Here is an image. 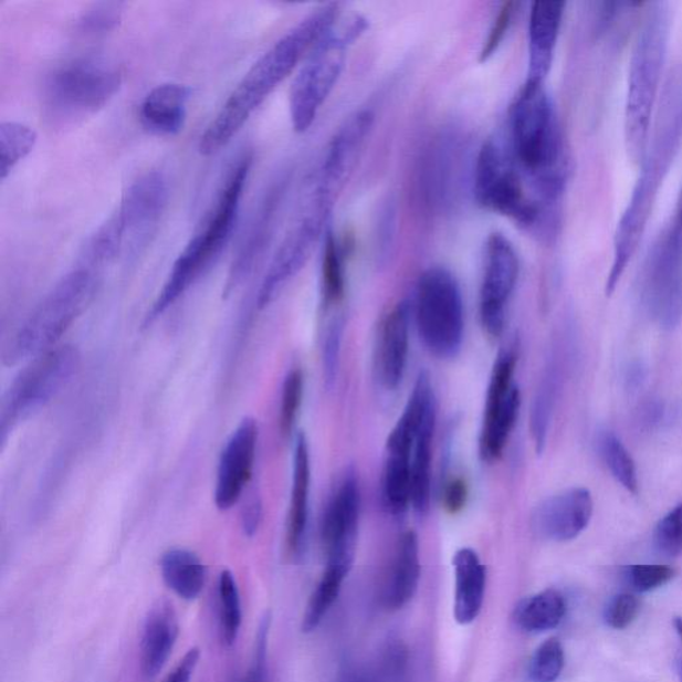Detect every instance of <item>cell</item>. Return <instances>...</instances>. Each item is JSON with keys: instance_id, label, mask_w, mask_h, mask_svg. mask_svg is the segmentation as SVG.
I'll return each mask as SVG.
<instances>
[{"instance_id": "6da1fadb", "label": "cell", "mask_w": 682, "mask_h": 682, "mask_svg": "<svg viewBox=\"0 0 682 682\" xmlns=\"http://www.w3.org/2000/svg\"><path fill=\"white\" fill-rule=\"evenodd\" d=\"M339 15V6L335 3L322 6L302 19L295 28L260 56L201 135L200 154L216 155L229 145L272 91L307 57L309 51Z\"/></svg>"}, {"instance_id": "7a4b0ae2", "label": "cell", "mask_w": 682, "mask_h": 682, "mask_svg": "<svg viewBox=\"0 0 682 682\" xmlns=\"http://www.w3.org/2000/svg\"><path fill=\"white\" fill-rule=\"evenodd\" d=\"M510 151L532 192L556 204L567 181V153L554 103L544 84L525 82L510 112Z\"/></svg>"}, {"instance_id": "3957f363", "label": "cell", "mask_w": 682, "mask_h": 682, "mask_svg": "<svg viewBox=\"0 0 682 682\" xmlns=\"http://www.w3.org/2000/svg\"><path fill=\"white\" fill-rule=\"evenodd\" d=\"M681 133L682 88L680 82L671 81L665 91L664 106L661 108L652 147L648 149L642 160L640 177L636 181L632 197L617 224L613 262L606 285L607 296L613 294L644 237L655 198L678 153Z\"/></svg>"}, {"instance_id": "277c9868", "label": "cell", "mask_w": 682, "mask_h": 682, "mask_svg": "<svg viewBox=\"0 0 682 682\" xmlns=\"http://www.w3.org/2000/svg\"><path fill=\"white\" fill-rule=\"evenodd\" d=\"M668 6L653 3L636 38L629 63L623 134L629 158L642 164L648 151L649 129L658 101L669 41Z\"/></svg>"}, {"instance_id": "5b68a950", "label": "cell", "mask_w": 682, "mask_h": 682, "mask_svg": "<svg viewBox=\"0 0 682 682\" xmlns=\"http://www.w3.org/2000/svg\"><path fill=\"white\" fill-rule=\"evenodd\" d=\"M252 159L245 156L233 168L222 193H220L216 211L211 213L203 229L190 239L183 251L172 265L164 288L148 311L145 327L171 308L206 270L216 262L222 253L235 229L240 200H242L246 178H249Z\"/></svg>"}, {"instance_id": "8992f818", "label": "cell", "mask_w": 682, "mask_h": 682, "mask_svg": "<svg viewBox=\"0 0 682 682\" xmlns=\"http://www.w3.org/2000/svg\"><path fill=\"white\" fill-rule=\"evenodd\" d=\"M368 29L359 14L339 15L305 57L290 90L292 127L298 134L314 125L346 66L348 50Z\"/></svg>"}, {"instance_id": "52a82bcc", "label": "cell", "mask_w": 682, "mask_h": 682, "mask_svg": "<svg viewBox=\"0 0 682 682\" xmlns=\"http://www.w3.org/2000/svg\"><path fill=\"white\" fill-rule=\"evenodd\" d=\"M95 288L96 279L88 269H77L64 276L17 330L4 349V363L14 366L55 348L87 309Z\"/></svg>"}, {"instance_id": "ba28073f", "label": "cell", "mask_w": 682, "mask_h": 682, "mask_svg": "<svg viewBox=\"0 0 682 682\" xmlns=\"http://www.w3.org/2000/svg\"><path fill=\"white\" fill-rule=\"evenodd\" d=\"M122 83L123 71L108 62L82 60L64 64L45 81V115L52 125H74L106 107Z\"/></svg>"}, {"instance_id": "9c48e42d", "label": "cell", "mask_w": 682, "mask_h": 682, "mask_svg": "<svg viewBox=\"0 0 682 682\" xmlns=\"http://www.w3.org/2000/svg\"><path fill=\"white\" fill-rule=\"evenodd\" d=\"M81 357L76 347L66 344L34 357L18 374L0 406V440L3 445L19 426L41 411L73 381L80 373Z\"/></svg>"}, {"instance_id": "30bf717a", "label": "cell", "mask_w": 682, "mask_h": 682, "mask_svg": "<svg viewBox=\"0 0 682 682\" xmlns=\"http://www.w3.org/2000/svg\"><path fill=\"white\" fill-rule=\"evenodd\" d=\"M473 192L485 210L510 218L520 225L534 227L544 216L545 207L532 192L508 146L496 139H490L480 149Z\"/></svg>"}, {"instance_id": "8fae6325", "label": "cell", "mask_w": 682, "mask_h": 682, "mask_svg": "<svg viewBox=\"0 0 682 682\" xmlns=\"http://www.w3.org/2000/svg\"><path fill=\"white\" fill-rule=\"evenodd\" d=\"M413 311L427 349L439 359L458 356L464 339V304L457 277L443 267L427 270L419 279Z\"/></svg>"}, {"instance_id": "7c38bea8", "label": "cell", "mask_w": 682, "mask_h": 682, "mask_svg": "<svg viewBox=\"0 0 682 682\" xmlns=\"http://www.w3.org/2000/svg\"><path fill=\"white\" fill-rule=\"evenodd\" d=\"M168 186L164 175L149 172L134 181L115 216L91 239L97 256L112 262L123 246H138L156 229L166 211Z\"/></svg>"}, {"instance_id": "4fadbf2b", "label": "cell", "mask_w": 682, "mask_h": 682, "mask_svg": "<svg viewBox=\"0 0 682 682\" xmlns=\"http://www.w3.org/2000/svg\"><path fill=\"white\" fill-rule=\"evenodd\" d=\"M333 208L317 203L309 198L305 211L283 243L279 246L270 264L267 274L260 285L258 308L264 309L281 295L292 279L301 272L327 233V223Z\"/></svg>"}, {"instance_id": "5bb4252c", "label": "cell", "mask_w": 682, "mask_h": 682, "mask_svg": "<svg viewBox=\"0 0 682 682\" xmlns=\"http://www.w3.org/2000/svg\"><path fill=\"white\" fill-rule=\"evenodd\" d=\"M517 359L515 347L510 346L499 354L492 369L480 434V457L485 463H495L502 459L516 424L522 406V394L513 385Z\"/></svg>"}, {"instance_id": "9a60e30c", "label": "cell", "mask_w": 682, "mask_h": 682, "mask_svg": "<svg viewBox=\"0 0 682 682\" xmlns=\"http://www.w3.org/2000/svg\"><path fill=\"white\" fill-rule=\"evenodd\" d=\"M374 122L375 115L371 109L364 108L348 116L337 128L315 175L312 197L334 207L337 197L353 177Z\"/></svg>"}, {"instance_id": "2e32d148", "label": "cell", "mask_w": 682, "mask_h": 682, "mask_svg": "<svg viewBox=\"0 0 682 682\" xmlns=\"http://www.w3.org/2000/svg\"><path fill=\"white\" fill-rule=\"evenodd\" d=\"M647 297L662 327L678 326L682 316V223L678 220L649 255Z\"/></svg>"}, {"instance_id": "e0dca14e", "label": "cell", "mask_w": 682, "mask_h": 682, "mask_svg": "<svg viewBox=\"0 0 682 682\" xmlns=\"http://www.w3.org/2000/svg\"><path fill=\"white\" fill-rule=\"evenodd\" d=\"M520 263L515 246L503 233H492L485 245V269L480 291V319L486 334H503L506 305L516 288Z\"/></svg>"}, {"instance_id": "ac0fdd59", "label": "cell", "mask_w": 682, "mask_h": 682, "mask_svg": "<svg viewBox=\"0 0 682 682\" xmlns=\"http://www.w3.org/2000/svg\"><path fill=\"white\" fill-rule=\"evenodd\" d=\"M361 495L354 470L347 471L330 497L322 524V542L327 565L349 571L353 568L359 532Z\"/></svg>"}, {"instance_id": "d6986e66", "label": "cell", "mask_w": 682, "mask_h": 682, "mask_svg": "<svg viewBox=\"0 0 682 682\" xmlns=\"http://www.w3.org/2000/svg\"><path fill=\"white\" fill-rule=\"evenodd\" d=\"M259 427L255 419L245 418L232 432L220 454L216 504L229 511L242 499L255 465Z\"/></svg>"}, {"instance_id": "ffe728a7", "label": "cell", "mask_w": 682, "mask_h": 682, "mask_svg": "<svg viewBox=\"0 0 682 682\" xmlns=\"http://www.w3.org/2000/svg\"><path fill=\"white\" fill-rule=\"evenodd\" d=\"M594 515V499L586 489L568 490L552 496L532 515V528L545 541L567 543L587 529Z\"/></svg>"}, {"instance_id": "44dd1931", "label": "cell", "mask_w": 682, "mask_h": 682, "mask_svg": "<svg viewBox=\"0 0 682 682\" xmlns=\"http://www.w3.org/2000/svg\"><path fill=\"white\" fill-rule=\"evenodd\" d=\"M412 308L409 302H399L381 324L376 369L381 386L388 391H395L405 378Z\"/></svg>"}, {"instance_id": "7402d4cb", "label": "cell", "mask_w": 682, "mask_h": 682, "mask_svg": "<svg viewBox=\"0 0 682 682\" xmlns=\"http://www.w3.org/2000/svg\"><path fill=\"white\" fill-rule=\"evenodd\" d=\"M565 3L541 0L532 4L528 24V74L529 83L544 84L554 62L560 35Z\"/></svg>"}, {"instance_id": "603a6c76", "label": "cell", "mask_w": 682, "mask_h": 682, "mask_svg": "<svg viewBox=\"0 0 682 682\" xmlns=\"http://www.w3.org/2000/svg\"><path fill=\"white\" fill-rule=\"evenodd\" d=\"M178 636L179 620L172 604L156 602L146 617L140 642L141 671L147 679L156 678L166 667Z\"/></svg>"}, {"instance_id": "cb8c5ba5", "label": "cell", "mask_w": 682, "mask_h": 682, "mask_svg": "<svg viewBox=\"0 0 682 682\" xmlns=\"http://www.w3.org/2000/svg\"><path fill=\"white\" fill-rule=\"evenodd\" d=\"M421 576L419 538L407 531L399 538L381 589V604L389 610L405 608L418 592Z\"/></svg>"}, {"instance_id": "d4e9b609", "label": "cell", "mask_w": 682, "mask_h": 682, "mask_svg": "<svg viewBox=\"0 0 682 682\" xmlns=\"http://www.w3.org/2000/svg\"><path fill=\"white\" fill-rule=\"evenodd\" d=\"M454 570L453 616L460 626H470L482 613L486 569L476 550L461 548L452 558Z\"/></svg>"}, {"instance_id": "484cf974", "label": "cell", "mask_w": 682, "mask_h": 682, "mask_svg": "<svg viewBox=\"0 0 682 682\" xmlns=\"http://www.w3.org/2000/svg\"><path fill=\"white\" fill-rule=\"evenodd\" d=\"M192 91L185 84L166 83L149 91L140 106V122L147 132L161 135H177L187 119V103Z\"/></svg>"}, {"instance_id": "4316f807", "label": "cell", "mask_w": 682, "mask_h": 682, "mask_svg": "<svg viewBox=\"0 0 682 682\" xmlns=\"http://www.w3.org/2000/svg\"><path fill=\"white\" fill-rule=\"evenodd\" d=\"M311 460L307 439L298 433L295 440L294 466L287 524V545L292 556H301L307 538L309 517Z\"/></svg>"}, {"instance_id": "83f0119b", "label": "cell", "mask_w": 682, "mask_h": 682, "mask_svg": "<svg viewBox=\"0 0 682 682\" xmlns=\"http://www.w3.org/2000/svg\"><path fill=\"white\" fill-rule=\"evenodd\" d=\"M161 577L180 599H198L206 587L207 569L197 554L183 548L165 552L160 558Z\"/></svg>"}, {"instance_id": "f1b7e54d", "label": "cell", "mask_w": 682, "mask_h": 682, "mask_svg": "<svg viewBox=\"0 0 682 682\" xmlns=\"http://www.w3.org/2000/svg\"><path fill=\"white\" fill-rule=\"evenodd\" d=\"M565 613L567 602L564 596L556 589H545L517 604L515 622L524 632L543 633L560 626Z\"/></svg>"}, {"instance_id": "f546056e", "label": "cell", "mask_w": 682, "mask_h": 682, "mask_svg": "<svg viewBox=\"0 0 682 682\" xmlns=\"http://www.w3.org/2000/svg\"><path fill=\"white\" fill-rule=\"evenodd\" d=\"M272 203L274 201H271L259 213L258 220L253 223L249 235H246L242 249H240L237 259L233 260L230 275L225 283V296L230 295L233 290H237L251 275L259 258L262 256L270 237L272 213H274V208H272L274 204Z\"/></svg>"}, {"instance_id": "4dcf8cb0", "label": "cell", "mask_w": 682, "mask_h": 682, "mask_svg": "<svg viewBox=\"0 0 682 682\" xmlns=\"http://www.w3.org/2000/svg\"><path fill=\"white\" fill-rule=\"evenodd\" d=\"M437 413L426 421L416 439L412 454V506L423 516L430 510L431 502V460L432 440Z\"/></svg>"}, {"instance_id": "1f68e13d", "label": "cell", "mask_w": 682, "mask_h": 682, "mask_svg": "<svg viewBox=\"0 0 682 682\" xmlns=\"http://www.w3.org/2000/svg\"><path fill=\"white\" fill-rule=\"evenodd\" d=\"M344 256H346V253L337 242L333 230L329 229L324 237L322 259V303L324 309L336 307L346 296Z\"/></svg>"}, {"instance_id": "d6a6232c", "label": "cell", "mask_w": 682, "mask_h": 682, "mask_svg": "<svg viewBox=\"0 0 682 682\" xmlns=\"http://www.w3.org/2000/svg\"><path fill=\"white\" fill-rule=\"evenodd\" d=\"M349 571L327 565L319 583L312 592L307 607H305L302 622L304 633L314 632L321 626L324 617L339 597L344 580Z\"/></svg>"}, {"instance_id": "836d02e7", "label": "cell", "mask_w": 682, "mask_h": 682, "mask_svg": "<svg viewBox=\"0 0 682 682\" xmlns=\"http://www.w3.org/2000/svg\"><path fill=\"white\" fill-rule=\"evenodd\" d=\"M218 596L220 638L227 647H232L242 628L243 612L238 583L229 569L219 576Z\"/></svg>"}, {"instance_id": "e575fe53", "label": "cell", "mask_w": 682, "mask_h": 682, "mask_svg": "<svg viewBox=\"0 0 682 682\" xmlns=\"http://www.w3.org/2000/svg\"><path fill=\"white\" fill-rule=\"evenodd\" d=\"M34 128L18 122H3L0 125V177L2 180L36 145Z\"/></svg>"}, {"instance_id": "d590c367", "label": "cell", "mask_w": 682, "mask_h": 682, "mask_svg": "<svg viewBox=\"0 0 682 682\" xmlns=\"http://www.w3.org/2000/svg\"><path fill=\"white\" fill-rule=\"evenodd\" d=\"M601 454L610 473L628 492L638 495L639 479L634 461L623 447L620 439L612 432H607L601 439Z\"/></svg>"}, {"instance_id": "8d00e7d4", "label": "cell", "mask_w": 682, "mask_h": 682, "mask_svg": "<svg viewBox=\"0 0 682 682\" xmlns=\"http://www.w3.org/2000/svg\"><path fill=\"white\" fill-rule=\"evenodd\" d=\"M555 395V374L548 373V375L545 376L541 388H538L531 415L532 438L535 440L536 451L538 453L544 451L545 441H547L550 416L552 411H554Z\"/></svg>"}, {"instance_id": "74e56055", "label": "cell", "mask_w": 682, "mask_h": 682, "mask_svg": "<svg viewBox=\"0 0 682 682\" xmlns=\"http://www.w3.org/2000/svg\"><path fill=\"white\" fill-rule=\"evenodd\" d=\"M565 664L562 642L557 639L544 641L532 655L529 662L531 682H556Z\"/></svg>"}, {"instance_id": "f35d334b", "label": "cell", "mask_w": 682, "mask_h": 682, "mask_svg": "<svg viewBox=\"0 0 682 682\" xmlns=\"http://www.w3.org/2000/svg\"><path fill=\"white\" fill-rule=\"evenodd\" d=\"M123 8L125 4L120 2L95 3L83 12L77 30L87 36L106 35L120 24Z\"/></svg>"}, {"instance_id": "ab89813d", "label": "cell", "mask_w": 682, "mask_h": 682, "mask_svg": "<svg viewBox=\"0 0 682 682\" xmlns=\"http://www.w3.org/2000/svg\"><path fill=\"white\" fill-rule=\"evenodd\" d=\"M303 394L304 376L302 369H291L283 382L281 415H279V423H281V431L284 434L294 431L303 402Z\"/></svg>"}, {"instance_id": "60d3db41", "label": "cell", "mask_w": 682, "mask_h": 682, "mask_svg": "<svg viewBox=\"0 0 682 682\" xmlns=\"http://www.w3.org/2000/svg\"><path fill=\"white\" fill-rule=\"evenodd\" d=\"M653 538L661 555L675 557L682 554V503L660 520Z\"/></svg>"}, {"instance_id": "b9f144b4", "label": "cell", "mask_w": 682, "mask_h": 682, "mask_svg": "<svg viewBox=\"0 0 682 682\" xmlns=\"http://www.w3.org/2000/svg\"><path fill=\"white\" fill-rule=\"evenodd\" d=\"M346 328V321L343 316L334 317L327 328L323 346V375L327 388H333L339 373L342 343Z\"/></svg>"}, {"instance_id": "7bdbcfd3", "label": "cell", "mask_w": 682, "mask_h": 682, "mask_svg": "<svg viewBox=\"0 0 682 682\" xmlns=\"http://www.w3.org/2000/svg\"><path fill=\"white\" fill-rule=\"evenodd\" d=\"M623 577L636 592L647 594L671 581L674 569L665 565H632L623 570Z\"/></svg>"}, {"instance_id": "ee69618b", "label": "cell", "mask_w": 682, "mask_h": 682, "mask_svg": "<svg viewBox=\"0 0 682 682\" xmlns=\"http://www.w3.org/2000/svg\"><path fill=\"white\" fill-rule=\"evenodd\" d=\"M517 8L518 3L516 2H505L499 9L497 15L493 19L489 36H486L482 51H480V61L486 62L492 55L496 54L500 45L504 42L505 35L508 34Z\"/></svg>"}, {"instance_id": "f6af8a7d", "label": "cell", "mask_w": 682, "mask_h": 682, "mask_svg": "<svg viewBox=\"0 0 682 682\" xmlns=\"http://www.w3.org/2000/svg\"><path fill=\"white\" fill-rule=\"evenodd\" d=\"M640 612V601L638 597L629 594L615 596L609 601L604 619L607 626L613 629H626L631 626Z\"/></svg>"}, {"instance_id": "bcb514c9", "label": "cell", "mask_w": 682, "mask_h": 682, "mask_svg": "<svg viewBox=\"0 0 682 682\" xmlns=\"http://www.w3.org/2000/svg\"><path fill=\"white\" fill-rule=\"evenodd\" d=\"M269 629H259L252 665L242 682H269Z\"/></svg>"}, {"instance_id": "7dc6e473", "label": "cell", "mask_w": 682, "mask_h": 682, "mask_svg": "<svg viewBox=\"0 0 682 682\" xmlns=\"http://www.w3.org/2000/svg\"><path fill=\"white\" fill-rule=\"evenodd\" d=\"M468 484L464 478L452 476L447 479L443 484V493H441V502H443L444 510L450 515H457V513L465 508L468 502Z\"/></svg>"}, {"instance_id": "c3c4849f", "label": "cell", "mask_w": 682, "mask_h": 682, "mask_svg": "<svg viewBox=\"0 0 682 682\" xmlns=\"http://www.w3.org/2000/svg\"><path fill=\"white\" fill-rule=\"evenodd\" d=\"M263 508L262 502L258 495H252L246 500L245 506L242 513V528L245 536H255L260 523H262Z\"/></svg>"}, {"instance_id": "681fc988", "label": "cell", "mask_w": 682, "mask_h": 682, "mask_svg": "<svg viewBox=\"0 0 682 682\" xmlns=\"http://www.w3.org/2000/svg\"><path fill=\"white\" fill-rule=\"evenodd\" d=\"M200 652L198 648H192L185 654V658L179 661V664L174 668V671L167 675L164 682H190L199 664Z\"/></svg>"}, {"instance_id": "f907efd6", "label": "cell", "mask_w": 682, "mask_h": 682, "mask_svg": "<svg viewBox=\"0 0 682 682\" xmlns=\"http://www.w3.org/2000/svg\"><path fill=\"white\" fill-rule=\"evenodd\" d=\"M674 628H675V631H678L680 639L682 640V617H675Z\"/></svg>"}, {"instance_id": "816d5d0a", "label": "cell", "mask_w": 682, "mask_h": 682, "mask_svg": "<svg viewBox=\"0 0 682 682\" xmlns=\"http://www.w3.org/2000/svg\"><path fill=\"white\" fill-rule=\"evenodd\" d=\"M678 672H679V675H680V680L682 682V660L679 662Z\"/></svg>"}]
</instances>
